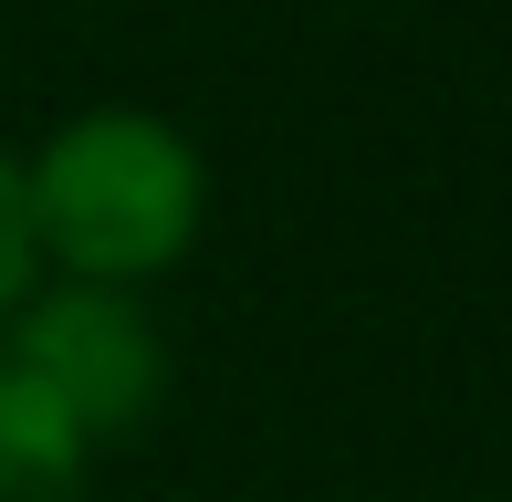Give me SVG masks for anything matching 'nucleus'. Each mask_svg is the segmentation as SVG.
Listing matches in <instances>:
<instances>
[{
	"label": "nucleus",
	"instance_id": "nucleus-3",
	"mask_svg": "<svg viewBox=\"0 0 512 502\" xmlns=\"http://www.w3.org/2000/svg\"><path fill=\"white\" fill-rule=\"evenodd\" d=\"M0 502H95V450L0 367Z\"/></svg>",
	"mask_w": 512,
	"mask_h": 502
},
{
	"label": "nucleus",
	"instance_id": "nucleus-2",
	"mask_svg": "<svg viewBox=\"0 0 512 502\" xmlns=\"http://www.w3.org/2000/svg\"><path fill=\"white\" fill-rule=\"evenodd\" d=\"M0 367L32 387L84 450H115L168 408V325L147 293L105 283H32V304L0 325Z\"/></svg>",
	"mask_w": 512,
	"mask_h": 502
},
{
	"label": "nucleus",
	"instance_id": "nucleus-4",
	"mask_svg": "<svg viewBox=\"0 0 512 502\" xmlns=\"http://www.w3.org/2000/svg\"><path fill=\"white\" fill-rule=\"evenodd\" d=\"M32 283H42V262H32V220H21V147L0 136V325L32 304Z\"/></svg>",
	"mask_w": 512,
	"mask_h": 502
},
{
	"label": "nucleus",
	"instance_id": "nucleus-1",
	"mask_svg": "<svg viewBox=\"0 0 512 502\" xmlns=\"http://www.w3.org/2000/svg\"><path fill=\"white\" fill-rule=\"evenodd\" d=\"M21 220L42 283L147 293L209 231V157L157 105H84L21 147Z\"/></svg>",
	"mask_w": 512,
	"mask_h": 502
}]
</instances>
